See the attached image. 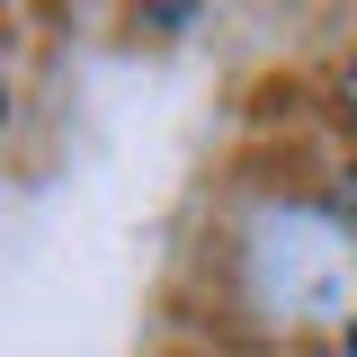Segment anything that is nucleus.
Wrapping results in <instances>:
<instances>
[{"instance_id": "nucleus-1", "label": "nucleus", "mask_w": 357, "mask_h": 357, "mask_svg": "<svg viewBox=\"0 0 357 357\" xmlns=\"http://www.w3.org/2000/svg\"><path fill=\"white\" fill-rule=\"evenodd\" d=\"M134 18H143L152 36H178V27L197 18V0H134Z\"/></svg>"}, {"instance_id": "nucleus-2", "label": "nucleus", "mask_w": 357, "mask_h": 357, "mask_svg": "<svg viewBox=\"0 0 357 357\" xmlns=\"http://www.w3.org/2000/svg\"><path fill=\"white\" fill-rule=\"evenodd\" d=\"M340 89H349V116H357V63H349V81H340Z\"/></svg>"}, {"instance_id": "nucleus-3", "label": "nucleus", "mask_w": 357, "mask_h": 357, "mask_svg": "<svg viewBox=\"0 0 357 357\" xmlns=\"http://www.w3.org/2000/svg\"><path fill=\"white\" fill-rule=\"evenodd\" d=\"M340 357H357V349H340Z\"/></svg>"}, {"instance_id": "nucleus-4", "label": "nucleus", "mask_w": 357, "mask_h": 357, "mask_svg": "<svg viewBox=\"0 0 357 357\" xmlns=\"http://www.w3.org/2000/svg\"><path fill=\"white\" fill-rule=\"evenodd\" d=\"M349 349H357V340H349Z\"/></svg>"}]
</instances>
